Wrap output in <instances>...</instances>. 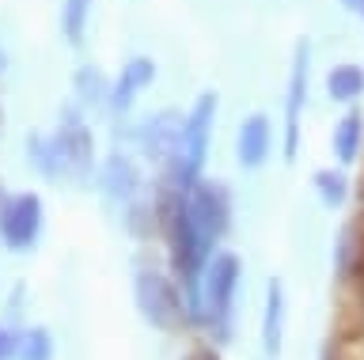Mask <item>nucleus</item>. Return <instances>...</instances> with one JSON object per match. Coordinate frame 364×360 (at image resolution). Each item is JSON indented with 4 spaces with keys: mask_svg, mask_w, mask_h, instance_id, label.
I'll return each instance as SVG.
<instances>
[{
    "mask_svg": "<svg viewBox=\"0 0 364 360\" xmlns=\"http://www.w3.org/2000/svg\"><path fill=\"white\" fill-rule=\"evenodd\" d=\"M133 303L141 311V319L159 334H186L193 330L190 311H186V296H182L178 280L159 266L136 262L133 273Z\"/></svg>",
    "mask_w": 364,
    "mask_h": 360,
    "instance_id": "3",
    "label": "nucleus"
},
{
    "mask_svg": "<svg viewBox=\"0 0 364 360\" xmlns=\"http://www.w3.org/2000/svg\"><path fill=\"white\" fill-rule=\"evenodd\" d=\"M178 360H220V345H213V342H198V345H190Z\"/></svg>",
    "mask_w": 364,
    "mask_h": 360,
    "instance_id": "22",
    "label": "nucleus"
},
{
    "mask_svg": "<svg viewBox=\"0 0 364 360\" xmlns=\"http://www.w3.org/2000/svg\"><path fill=\"white\" fill-rule=\"evenodd\" d=\"M152 80H156V61H152V58H129V65L122 69V76L110 84V103H107L110 118H114V121H125V118H129L136 95H141Z\"/></svg>",
    "mask_w": 364,
    "mask_h": 360,
    "instance_id": "12",
    "label": "nucleus"
},
{
    "mask_svg": "<svg viewBox=\"0 0 364 360\" xmlns=\"http://www.w3.org/2000/svg\"><path fill=\"white\" fill-rule=\"evenodd\" d=\"M91 4L95 0H61V35L73 50H84V42H87Z\"/></svg>",
    "mask_w": 364,
    "mask_h": 360,
    "instance_id": "16",
    "label": "nucleus"
},
{
    "mask_svg": "<svg viewBox=\"0 0 364 360\" xmlns=\"http://www.w3.org/2000/svg\"><path fill=\"white\" fill-rule=\"evenodd\" d=\"M16 353H19V330L0 319V360H16Z\"/></svg>",
    "mask_w": 364,
    "mask_h": 360,
    "instance_id": "20",
    "label": "nucleus"
},
{
    "mask_svg": "<svg viewBox=\"0 0 364 360\" xmlns=\"http://www.w3.org/2000/svg\"><path fill=\"white\" fill-rule=\"evenodd\" d=\"M307 76H311V46L307 38L296 42L292 69H289V87H284V163L300 156V118L307 107Z\"/></svg>",
    "mask_w": 364,
    "mask_h": 360,
    "instance_id": "7",
    "label": "nucleus"
},
{
    "mask_svg": "<svg viewBox=\"0 0 364 360\" xmlns=\"http://www.w3.org/2000/svg\"><path fill=\"white\" fill-rule=\"evenodd\" d=\"M73 92H76V103L91 110V107H107L110 103V80L99 65H80L73 72Z\"/></svg>",
    "mask_w": 364,
    "mask_h": 360,
    "instance_id": "14",
    "label": "nucleus"
},
{
    "mask_svg": "<svg viewBox=\"0 0 364 360\" xmlns=\"http://www.w3.org/2000/svg\"><path fill=\"white\" fill-rule=\"evenodd\" d=\"M243 285V258L235 251H216L201 277V322L213 345H228L235 337V303Z\"/></svg>",
    "mask_w": 364,
    "mask_h": 360,
    "instance_id": "2",
    "label": "nucleus"
},
{
    "mask_svg": "<svg viewBox=\"0 0 364 360\" xmlns=\"http://www.w3.org/2000/svg\"><path fill=\"white\" fill-rule=\"evenodd\" d=\"M50 141L57 148V160H61V178H73L76 186H87L95 178V137H91V129L84 121V107L65 103Z\"/></svg>",
    "mask_w": 364,
    "mask_h": 360,
    "instance_id": "4",
    "label": "nucleus"
},
{
    "mask_svg": "<svg viewBox=\"0 0 364 360\" xmlns=\"http://www.w3.org/2000/svg\"><path fill=\"white\" fill-rule=\"evenodd\" d=\"M16 360H57V342L46 326H23Z\"/></svg>",
    "mask_w": 364,
    "mask_h": 360,
    "instance_id": "19",
    "label": "nucleus"
},
{
    "mask_svg": "<svg viewBox=\"0 0 364 360\" xmlns=\"http://www.w3.org/2000/svg\"><path fill=\"white\" fill-rule=\"evenodd\" d=\"M4 69H8V50L0 46V76H4Z\"/></svg>",
    "mask_w": 364,
    "mask_h": 360,
    "instance_id": "25",
    "label": "nucleus"
},
{
    "mask_svg": "<svg viewBox=\"0 0 364 360\" xmlns=\"http://www.w3.org/2000/svg\"><path fill=\"white\" fill-rule=\"evenodd\" d=\"M341 4H346L349 12H364V0H341Z\"/></svg>",
    "mask_w": 364,
    "mask_h": 360,
    "instance_id": "24",
    "label": "nucleus"
},
{
    "mask_svg": "<svg viewBox=\"0 0 364 360\" xmlns=\"http://www.w3.org/2000/svg\"><path fill=\"white\" fill-rule=\"evenodd\" d=\"M326 95L334 103H357L364 95V69H357V65H334L326 72Z\"/></svg>",
    "mask_w": 364,
    "mask_h": 360,
    "instance_id": "18",
    "label": "nucleus"
},
{
    "mask_svg": "<svg viewBox=\"0 0 364 360\" xmlns=\"http://www.w3.org/2000/svg\"><path fill=\"white\" fill-rule=\"evenodd\" d=\"M27 163L46 178V182H65L61 178V160H57V148H53L50 133H31L27 137Z\"/></svg>",
    "mask_w": 364,
    "mask_h": 360,
    "instance_id": "17",
    "label": "nucleus"
},
{
    "mask_svg": "<svg viewBox=\"0 0 364 360\" xmlns=\"http://www.w3.org/2000/svg\"><path fill=\"white\" fill-rule=\"evenodd\" d=\"M284 322H289V296H284V280L269 277L266 280V303H262V356L281 360L284 349Z\"/></svg>",
    "mask_w": 364,
    "mask_h": 360,
    "instance_id": "10",
    "label": "nucleus"
},
{
    "mask_svg": "<svg viewBox=\"0 0 364 360\" xmlns=\"http://www.w3.org/2000/svg\"><path fill=\"white\" fill-rule=\"evenodd\" d=\"M330 148H334L341 167H353L364 156V114L360 110H346L334 126V137H330Z\"/></svg>",
    "mask_w": 364,
    "mask_h": 360,
    "instance_id": "13",
    "label": "nucleus"
},
{
    "mask_svg": "<svg viewBox=\"0 0 364 360\" xmlns=\"http://www.w3.org/2000/svg\"><path fill=\"white\" fill-rule=\"evenodd\" d=\"M190 212H193V220H198L205 239L213 246H220V239L232 231V220H235L232 190L224 182H216V178H201V182L190 190Z\"/></svg>",
    "mask_w": 364,
    "mask_h": 360,
    "instance_id": "6",
    "label": "nucleus"
},
{
    "mask_svg": "<svg viewBox=\"0 0 364 360\" xmlns=\"http://www.w3.org/2000/svg\"><path fill=\"white\" fill-rule=\"evenodd\" d=\"M0 118H4V110H0Z\"/></svg>",
    "mask_w": 364,
    "mask_h": 360,
    "instance_id": "28",
    "label": "nucleus"
},
{
    "mask_svg": "<svg viewBox=\"0 0 364 360\" xmlns=\"http://www.w3.org/2000/svg\"><path fill=\"white\" fill-rule=\"evenodd\" d=\"M95 186L102 201H107L110 209H129L136 205V201L144 197V178H141V167H136V160L129 152H110L107 160H102V167L95 171Z\"/></svg>",
    "mask_w": 364,
    "mask_h": 360,
    "instance_id": "8",
    "label": "nucleus"
},
{
    "mask_svg": "<svg viewBox=\"0 0 364 360\" xmlns=\"http://www.w3.org/2000/svg\"><path fill=\"white\" fill-rule=\"evenodd\" d=\"M311 186H315L318 201H323V209H330V212L346 209V201L353 194V190H349V175L341 171V167H323V171H315Z\"/></svg>",
    "mask_w": 364,
    "mask_h": 360,
    "instance_id": "15",
    "label": "nucleus"
},
{
    "mask_svg": "<svg viewBox=\"0 0 364 360\" xmlns=\"http://www.w3.org/2000/svg\"><path fill=\"white\" fill-rule=\"evenodd\" d=\"M178 129H182V114L178 110H156V114H148L141 126H133V144L141 148V156L148 163L164 167L171 160V152H175L178 144Z\"/></svg>",
    "mask_w": 364,
    "mask_h": 360,
    "instance_id": "9",
    "label": "nucleus"
},
{
    "mask_svg": "<svg viewBox=\"0 0 364 360\" xmlns=\"http://www.w3.org/2000/svg\"><path fill=\"white\" fill-rule=\"evenodd\" d=\"M323 360H349V356H346V353H341V349H338V345H330V349H326V353H323Z\"/></svg>",
    "mask_w": 364,
    "mask_h": 360,
    "instance_id": "23",
    "label": "nucleus"
},
{
    "mask_svg": "<svg viewBox=\"0 0 364 360\" xmlns=\"http://www.w3.org/2000/svg\"><path fill=\"white\" fill-rule=\"evenodd\" d=\"M220 99L216 92H201L193 99V107L182 114L178 144L171 152V160L159 167V182H167L178 194H190L193 186L205 178V160H209V144H213V121Z\"/></svg>",
    "mask_w": 364,
    "mask_h": 360,
    "instance_id": "1",
    "label": "nucleus"
},
{
    "mask_svg": "<svg viewBox=\"0 0 364 360\" xmlns=\"http://www.w3.org/2000/svg\"><path fill=\"white\" fill-rule=\"evenodd\" d=\"M357 197H360V212H364V178H360V190H357ZM364 220V217H360Z\"/></svg>",
    "mask_w": 364,
    "mask_h": 360,
    "instance_id": "26",
    "label": "nucleus"
},
{
    "mask_svg": "<svg viewBox=\"0 0 364 360\" xmlns=\"http://www.w3.org/2000/svg\"><path fill=\"white\" fill-rule=\"evenodd\" d=\"M23 296H27V285H23V280H16V285H11V292H8V303H4V322H11V326L19 322Z\"/></svg>",
    "mask_w": 364,
    "mask_h": 360,
    "instance_id": "21",
    "label": "nucleus"
},
{
    "mask_svg": "<svg viewBox=\"0 0 364 360\" xmlns=\"http://www.w3.org/2000/svg\"><path fill=\"white\" fill-rule=\"evenodd\" d=\"M46 228V205L34 190H19L0 201V246L11 254H27L38 246Z\"/></svg>",
    "mask_w": 364,
    "mask_h": 360,
    "instance_id": "5",
    "label": "nucleus"
},
{
    "mask_svg": "<svg viewBox=\"0 0 364 360\" xmlns=\"http://www.w3.org/2000/svg\"><path fill=\"white\" fill-rule=\"evenodd\" d=\"M273 156V126L269 118L255 110V114H247L239 121V133H235V163L243 167V171H258V167H266V160Z\"/></svg>",
    "mask_w": 364,
    "mask_h": 360,
    "instance_id": "11",
    "label": "nucleus"
},
{
    "mask_svg": "<svg viewBox=\"0 0 364 360\" xmlns=\"http://www.w3.org/2000/svg\"><path fill=\"white\" fill-rule=\"evenodd\" d=\"M4 197H8V194H4V186H0V201H4Z\"/></svg>",
    "mask_w": 364,
    "mask_h": 360,
    "instance_id": "27",
    "label": "nucleus"
}]
</instances>
